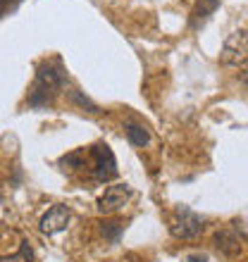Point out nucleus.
I'll use <instances>...</instances> for the list:
<instances>
[{"label": "nucleus", "instance_id": "1", "mask_svg": "<svg viewBox=\"0 0 248 262\" xmlns=\"http://www.w3.org/2000/svg\"><path fill=\"white\" fill-rule=\"evenodd\" d=\"M67 74L60 67V62H41L36 69L34 89L29 93V107H48L55 96L65 89Z\"/></svg>", "mask_w": 248, "mask_h": 262}, {"label": "nucleus", "instance_id": "2", "mask_svg": "<svg viewBox=\"0 0 248 262\" xmlns=\"http://www.w3.org/2000/svg\"><path fill=\"white\" fill-rule=\"evenodd\" d=\"M91 160H93V179L105 184V181H112L119 174L117 169V160H115V152L110 150V145L105 143H96L91 148Z\"/></svg>", "mask_w": 248, "mask_h": 262}, {"label": "nucleus", "instance_id": "3", "mask_svg": "<svg viewBox=\"0 0 248 262\" xmlns=\"http://www.w3.org/2000/svg\"><path fill=\"white\" fill-rule=\"evenodd\" d=\"M170 231H172L174 238H196L203 231V217L193 212L191 207L179 205L174 210Z\"/></svg>", "mask_w": 248, "mask_h": 262}, {"label": "nucleus", "instance_id": "4", "mask_svg": "<svg viewBox=\"0 0 248 262\" xmlns=\"http://www.w3.org/2000/svg\"><path fill=\"white\" fill-rule=\"evenodd\" d=\"M220 60L222 64H229V67L248 62V31H234L229 36L220 50Z\"/></svg>", "mask_w": 248, "mask_h": 262}, {"label": "nucleus", "instance_id": "5", "mask_svg": "<svg viewBox=\"0 0 248 262\" xmlns=\"http://www.w3.org/2000/svg\"><path fill=\"white\" fill-rule=\"evenodd\" d=\"M131 198V188L127 184H115V186H108L105 193L98 198V212L103 214H112L117 212L122 205H127V200Z\"/></svg>", "mask_w": 248, "mask_h": 262}, {"label": "nucleus", "instance_id": "6", "mask_svg": "<svg viewBox=\"0 0 248 262\" xmlns=\"http://www.w3.org/2000/svg\"><path fill=\"white\" fill-rule=\"evenodd\" d=\"M69 220H72V212H69V207H65V205H53L48 210V212L41 217V231L43 234H48V236H53V234H60V231H65L67 229V224H69Z\"/></svg>", "mask_w": 248, "mask_h": 262}, {"label": "nucleus", "instance_id": "7", "mask_svg": "<svg viewBox=\"0 0 248 262\" xmlns=\"http://www.w3.org/2000/svg\"><path fill=\"white\" fill-rule=\"evenodd\" d=\"M217 7H220V0H196V3H193V10H191V17H189L191 29L203 27Z\"/></svg>", "mask_w": 248, "mask_h": 262}, {"label": "nucleus", "instance_id": "8", "mask_svg": "<svg viewBox=\"0 0 248 262\" xmlns=\"http://www.w3.org/2000/svg\"><path fill=\"white\" fill-rule=\"evenodd\" d=\"M215 246L224 253V255H236L241 250V238L234 231H217L215 234Z\"/></svg>", "mask_w": 248, "mask_h": 262}, {"label": "nucleus", "instance_id": "9", "mask_svg": "<svg viewBox=\"0 0 248 262\" xmlns=\"http://www.w3.org/2000/svg\"><path fill=\"white\" fill-rule=\"evenodd\" d=\"M127 138H129L131 145H138V148H143V145L151 141V136H148V129H146L143 124H136V122L127 124Z\"/></svg>", "mask_w": 248, "mask_h": 262}, {"label": "nucleus", "instance_id": "10", "mask_svg": "<svg viewBox=\"0 0 248 262\" xmlns=\"http://www.w3.org/2000/svg\"><path fill=\"white\" fill-rule=\"evenodd\" d=\"M122 229H124V224H122V222H117V220H110V222H103V224H100V231H103V236L108 238V241H112V243L119 241Z\"/></svg>", "mask_w": 248, "mask_h": 262}, {"label": "nucleus", "instance_id": "11", "mask_svg": "<svg viewBox=\"0 0 248 262\" xmlns=\"http://www.w3.org/2000/svg\"><path fill=\"white\" fill-rule=\"evenodd\" d=\"M67 98H69V100H72V103H74V105H79V107H84V110H89V112H100V107H98V105L93 103L91 98H86V96H84L81 91H69V93H67Z\"/></svg>", "mask_w": 248, "mask_h": 262}, {"label": "nucleus", "instance_id": "12", "mask_svg": "<svg viewBox=\"0 0 248 262\" xmlns=\"http://www.w3.org/2000/svg\"><path fill=\"white\" fill-rule=\"evenodd\" d=\"M60 165H74V167H84V152L76 150V152H69L65 158L60 160Z\"/></svg>", "mask_w": 248, "mask_h": 262}, {"label": "nucleus", "instance_id": "13", "mask_svg": "<svg viewBox=\"0 0 248 262\" xmlns=\"http://www.w3.org/2000/svg\"><path fill=\"white\" fill-rule=\"evenodd\" d=\"M22 0H0V5H3V17H7V14H12L14 10H17V5H19Z\"/></svg>", "mask_w": 248, "mask_h": 262}, {"label": "nucleus", "instance_id": "14", "mask_svg": "<svg viewBox=\"0 0 248 262\" xmlns=\"http://www.w3.org/2000/svg\"><path fill=\"white\" fill-rule=\"evenodd\" d=\"M186 262H208V257L205 255H189Z\"/></svg>", "mask_w": 248, "mask_h": 262}, {"label": "nucleus", "instance_id": "15", "mask_svg": "<svg viewBox=\"0 0 248 262\" xmlns=\"http://www.w3.org/2000/svg\"><path fill=\"white\" fill-rule=\"evenodd\" d=\"M241 81H243V83H246V86H248V69H246V72H243V76H241Z\"/></svg>", "mask_w": 248, "mask_h": 262}]
</instances>
